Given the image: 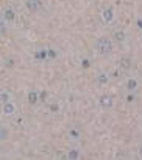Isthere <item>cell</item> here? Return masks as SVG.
<instances>
[{"instance_id":"1","label":"cell","mask_w":142,"mask_h":160,"mask_svg":"<svg viewBox=\"0 0 142 160\" xmlns=\"http://www.w3.org/2000/svg\"><path fill=\"white\" fill-rule=\"evenodd\" d=\"M29 4L31 9H35L38 6V3L36 0H30V1H29Z\"/></svg>"}]
</instances>
